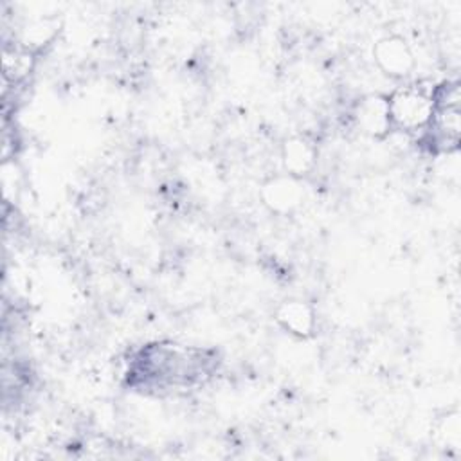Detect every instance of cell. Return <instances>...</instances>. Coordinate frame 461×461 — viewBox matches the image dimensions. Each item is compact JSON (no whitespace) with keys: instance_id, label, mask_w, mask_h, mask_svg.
Returning <instances> with one entry per match:
<instances>
[{"instance_id":"1","label":"cell","mask_w":461,"mask_h":461,"mask_svg":"<svg viewBox=\"0 0 461 461\" xmlns=\"http://www.w3.org/2000/svg\"><path fill=\"white\" fill-rule=\"evenodd\" d=\"M387 106L393 130L403 133L425 131L434 113L432 92L414 85L396 88L387 97Z\"/></svg>"},{"instance_id":"2","label":"cell","mask_w":461,"mask_h":461,"mask_svg":"<svg viewBox=\"0 0 461 461\" xmlns=\"http://www.w3.org/2000/svg\"><path fill=\"white\" fill-rule=\"evenodd\" d=\"M376 67L389 77L403 79L414 70V54L409 43L396 34L380 38L373 47Z\"/></svg>"},{"instance_id":"3","label":"cell","mask_w":461,"mask_h":461,"mask_svg":"<svg viewBox=\"0 0 461 461\" xmlns=\"http://www.w3.org/2000/svg\"><path fill=\"white\" fill-rule=\"evenodd\" d=\"M263 203L276 214L294 212L304 200V189L301 178L290 175H276L263 184Z\"/></svg>"},{"instance_id":"4","label":"cell","mask_w":461,"mask_h":461,"mask_svg":"<svg viewBox=\"0 0 461 461\" xmlns=\"http://www.w3.org/2000/svg\"><path fill=\"white\" fill-rule=\"evenodd\" d=\"M355 124L371 137H387L393 131L387 97L366 95L362 97L353 112Z\"/></svg>"},{"instance_id":"5","label":"cell","mask_w":461,"mask_h":461,"mask_svg":"<svg viewBox=\"0 0 461 461\" xmlns=\"http://www.w3.org/2000/svg\"><path fill=\"white\" fill-rule=\"evenodd\" d=\"M277 324L290 335L306 339L315 331V312L303 299H288L283 301L276 312Z\"/></svg>"},{"instance_id":"6","label":"cell","mask_w":461,"mask_h":461,"mask_svg":"<svg viewBox=\"0 0 461 461\" xmlns=\"http://www.w3.org/2000/svg\"><path fill=\"white\" fill-rule=\"evenodd\" d=\"M317 162L315 146L301 135H294L286 139L281 146V164L286 175L303 178L312 173Z\"/></svg>"},{"instance_id":"7","label":"cell","mask_w":461,"mask_h":461,"mask_svg":"<svg viewBox=\"0 0 461 461\" xmlns=\"http://www.w3.org/2000/svg\"><path fill=\"white\" fill-rule=\"evenodd\" d=\"M56 29H58L56 22H52L49 18H41V20H36V22L29 23L23 29V32H22V45H23V49L32 52L34 47L45 45L47 41L52 40Z\"/></svg>"},{"instance_id":"8","label":"cell","mask_w":461,"mask_h":461,"mask_svg":"<svg viewBox=\"0 0 461 461\" xmlns=\"http://www.w3.org/2000/svg\"><path fill=\"white\" fill-rule=\"evenodd\" d=\"M459 430H461L459 414L452 412V414L447 416L443 427L439 429V434L443 436V439L447 441L448 447H457L459 445Z\"/></svg>"}]
</instances>
